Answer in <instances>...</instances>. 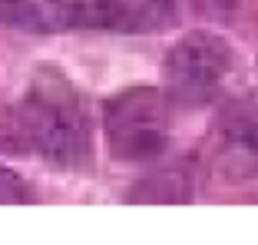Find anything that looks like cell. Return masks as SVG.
Masks as SVG:
<instances>
[{
    "label": "cell",
    "mask_w": 258,
    "mask_h": 245,
    "mask_svg": "<svg viewBox=\"0 0 258 245\" xmlns=\"http://www.w3.org/2000/svg\"><path fill=\"white\" fill-rule=\"evenodd\" d=\"M0 149L60 169H76L86 162L90 126L80 96L56 70L37 73L23 100L0 116Z\"/></svg>",
    "instance_id": "1"
},
{
    "label": "cell",
    "mask_w": 258,
    "mask_h": 245,
    "mask_svg": "<svg viewBox=\"0 0 258 245\" xmlns=\"http://www.w3.org/2000/svg\"><path fill=\"white\" fill-rule=\"evenodd\" d=\"M106 139L116 159L149 162L169 143V109L166 96L139 83L122 90L106 103Z\"/></svg>",
    "instance_id": "2"
},
{
    "label": "cell",
    "mask_w": 258,
    "mask_h": 245,
    "mask_svg": "<svg viewBox=\"0 0 258 245\" xmlns=\"http://www.w3.org/2000/svg\"><path fill=\"white\" fill-rule=\"evenodd\" d=\"M232 70V50L222 37L196 30L166 56V93L179 106H205L215 100Z\"/></svg>",
    "instance_id": "3"
},
{
    "label": "cell",
    "mask_w": 258,
    "mask_h": 245,
    "mask_svg": "<svg viewBox=\"0 0 258 245\" xmlns=\"http://www.w3.org/2000/svg\"><path fill=\"white\" fill-rule=\"evenodd\" d=\"M76 23L109 33H149L172 17V0H73Z\"/></svg>",
    "instance_id": "4"
},
{
    "label": "cell",
    "mask_w": 258,
    "mask_h": 245,
    "mask_svg": "<svg viewBox=\"0 0 258 245\" xmlns=\"http://www.w3.org/2000/svg\"><path fill=\"white\" fill-rule=\"evenodd\" d=\"M219 156L235 176H248L258 169V90L228 103L219 116Z\"/></svg>",
    "instance_id": "5"
},
{
    "label": "cell",
    "mask_w": 258,
    "mask_h": 245,
    "mask_svg": "<svg viewBox=\"0 0 258 245\" xmlns=\"http://www.w3.org/2000/svg\"><path fill=\"white\" fill-rule=\"evenodd\" d=\"M0 23L27 33H63L80 27L73 0H0Z\"/></svg>",
    "instance_id": "6"
},
{
    "label": "cell",
    "mask_w": 258,
    "mask_h": 245,
    "mask_svg": "<svg viewBox=\"0 0 258 245\" xmlns=\"http://www.w3.org/2000/svg\"><path fill=\"white\" fill-rule=\"evenodd\" d=\"M0 202H30V186L0 166Z\"/></svg>",
    "instance_id": "7"
}]
</instances>
